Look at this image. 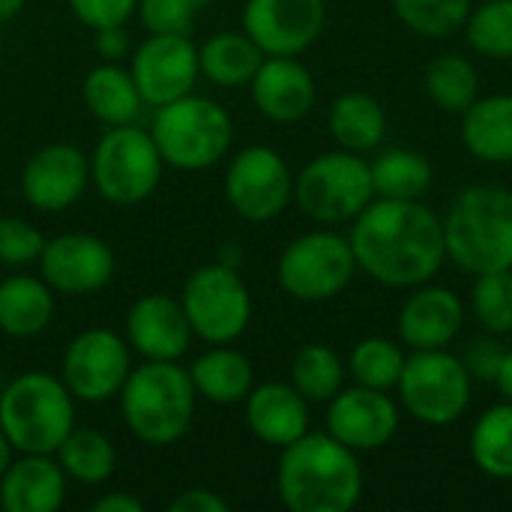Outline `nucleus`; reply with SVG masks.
<instances>
[{
  "label": "nucleus",
  "mask_w": 512,
  "mask_h": 512,
  "mask_svg": "<svg viewBox=\"0 0 512 512\" xmlns=\"http://www.w3.org/2000/svg\"><path fill=\"white\" fill-rule=\"evenodd\" d=\"M348 243L357 270L384 288H417L432 282L447 261L444 219L420 201L372 198L351 222Z\"/></svg>",
  "instance_id": "nucleus-1"
},
{
  "label": "nucleus",
  "mask_w": 512,
  "mask_h": 512,
  "mask_svg": "<svg viewBox=\"0 0 512 512\" xmlns=\"http://www.w3.org/2000/svg\"><path fill=\"white\" fill-rule=\"evenodd\" d=\"M276 492L291 512H351L363 498V465L330 432H306L279 450Z\"/></svg>",
  "instance_id": "nucleus-2"
},
{
  "label": "nucleus",
  "mask_w": 512,
  "mask_h": 512,
  "mask_svg": "<svg viewBox=\"0 0 512 512\" xmlns=\"http://www.w3.org/2000/svg\"><path fill=\"white\" fill-rule=\"evenodd\" d=\"M126 429L147 447H171L195 420L198 393L180 360H141L117 393Z\"/></svg>",
  "instance_id": "nucleus-3"
},
{
  "label": "nucleus",
  "mask_w": 512,
  "mask_h": 512,
  "mask_svg": "<svg viewBox=\"0 0 512 512\" xmlns=\"http://www.w3.org/2000/svg\"><path fill=\"white\" fill-rule=\"evenodd\" d=\"M447 258L471 273L512 270V189L471 183L456 192L444 216Z\"/></svg>",
  "instance_id": "nucleus-4"
},
{
  "label": "nucleus",
  "mask_w": 512,
  "mask_h": 512,
  "mask_svg": "<svg viewBox=\"0 0 512 512\" xmlns=\"http://www.w3.org/2000/svg\"><path fill=\"white\" fill-rule=\"evenodd\" d=\"M0 429L15 453H57L75 429V396L60 375L21 372L0 393Z\"/></svg>",
  "instance_id": "nucleus-5"
},
{
  "label": "nucleus",
  "mask_w": 512,
  "mask_h": 512,
  "mask_svg": "<svg viewBox=\"0 0 512 512\" xmlns=\"http://www.w3.org/2000/svg\"><path fill=\"white\" fill-rule=\"evenodd\" d=\"M150 135L168 168L207 171L231 153L234 120L216 99L192 90L153 108Z\"/></svg>",
  "instance_id": "nucleus-6"
},
{
  "label": "nucleus",
  "mask_w": 512,
  "mask_h": 512,
  "mask_svg": "<svg viewBox=\"0 0 512 512\" xmlns=\"http://www.w3.org/2000/svg\"><path fill=\"white\" fill-rule=\"evenodd\" d=\"M165 159L141 123L108 126L90 150V183L111 207H138L162 183Z\"/></svg>",
  "instance_id": "nucleus-7"
},
{
  "label": "nucleus",
  "mask_w": 512,
  "mask_h": 512,
  "mask_svg": "<svg viewBox=\"0 0 512 512\" xmlns=\"http://www.w3.org/2000/svg\"><path fill=\"white\" fill-rule=\"evenodd\" d=\"M372 198L369 159L342 147L309 159L300 174H294V204L327 228L354 222Z\"/></svg>",
  "instance_id": "nucleus-8"
},
{
  "label": "nucleus",
  "mask_w": 512,
  "mask_h": 512,
  "mask_svg": "<svg viewBox=\"0 0 512 512\" xmlns=\"http://www.w3.org/2000/svg\"><path fill=\"white\" fill-rule=\"evenodd\" d=\"M399 408L432 429L459 423L468 414L474 378L468 375L459 354L450 348L411 351L396 384Z\"/></svg>",
  "instance_id": "nucleus-9"
},
{
  "label": "nucleus",
  "mask_w": 512,
  "mask_h": 512,
  "mask_svg": "<svg viewBox=\"0 0 512 512\" xmlns=\"http://www.w3.org/2000/svg\"><path fill=\"white\" fill-rule=\"evenodd\" d=\"M357 273L348 237L327 225L294 237L276 261L279 288L300 303H327L339 297Z\"/></svg>",
  "instance_id": "nucleus-10"
},
{
  "label": "nucleus",
  "mask_w": 512,
  "mask_h": 512,
  "mask_svg": "<svg viewBox=\"0 0 512 512\" xmlns=\"http://www.w3.org/2000/svg\"><path fill=\"white\" fill-rule=\"evenodd\" d=\"M180 306L195 339L204 345H234L252 324V291L240 270L210 261L189 273Z\"/></svg>",
  "instance_id": "nucleus-11"
},
{
  "label": "nucleus",
  "mask_w": 512,
  "mask_h": 512,
  "mask_svg": "<svg viewBox=\"0 0 512 512\" xmlns=\"http://www.w3.org/2000/svg\"><path fill=\"white\" fill-rule=\"evenodd\" d=\"M225 201L252 225L273 222L294 201V171L270 144H249L237 150L225 168Z\"/></svg>",
  "instance_id": "nucleus-12"
},
{
  "label": "nucleus",
  "mask_w": 512,
  "mask_h": 512,
  "mask_svg": "<svg viewBox=\"0 0 512 512\" xmlns=\"http://www.w3.org/2000/svg\"><path fill=\"white\" fill-rule=\"evenodd\" d=\"M132 372V348L111 327H87L69 339L60 357V381L75 402L102 405L117 399Z\"/></svg>",
  "instance_id": "nucleus-13"
},
{
  "label": "nucleus",
  "mask_w": 512,
  "mask_h": 512,
  "mask_svg": "<svg viewBox=\"0 0 512 512\" xmlns=\"http://www.w3.org/2000/svg\"><path fill=\"white\" fill-rule=\"evenodd\" d=\"M129 72L147 108L168 105L195 90L201 78L198 45L180 33H147L129 54Z\"/></svg>",
  "instance_id": "nucleus-14"
},
{
  "label": "nucleus",
  "mask_w": 512,
  "mask_h": 512,
  "mask_svg": "<svg viewBox=\"0 0 512 512\" xmlns=\"http://www.w3.org/2000/svg\"><path fill=\"white\" fill-rule=\"evenodd\" d=\"M36 267L54 294L90 297L111 285L117 273V255L96 234L66 231L45 240Z\"/></svg>",
  "instance_id": "nucleus-15"
},
{
  "label": "nucleus",
  "mask_w": 512,
  "mask_h": 512,
  "mask_svg": "<svg viewBox=\"0 0 512 512\" xmlns=\"http://www.w3.org/2000/svg\"><path fill=\"white\" fill-rule=\"evenodd\" d=\"M327 24V0H246L243 30L267 57H300Z\"/></svg>",
  "instance_id": "nucleus-16"
},
{
  "label": "nucleus",
  "mask_w": 512,
  "mask_h": 512,
  "mask_svg": "<svg viewBox=\"0 0 512 512\" xmlns=\"http://www.w3.org/2000/svg\"><path fill=\"white\" fill-rule=\"evenodd\" d=\"M402 426V408L387 390H372L363 384L342 387L327 402V432L360 453L384 450Z\"/></svg>",
  "instance_id": "nucleus-17"
},
{
  "label": "nucleus",
  "mask_w": 512,
  "mask_h": 512,
  "mask_svg": "<svg viewBox=\"0 0 512 512\" xmlns=\"http://www.w3.org/2000/svg\"><path fill=\"white\" fill-rule=\"evenodd\" d=\"M87 186L90 153H84L78 144H45L21 168V195L39 213H63L75 207Z\"/></svg>",
  "instance_id": "nucleus-18"
},
{
  "label": "nucleus",
  "mask_w": 512,
  "mask_h": 512,
  "mask_svg": "<svg viewBox=\"0 0 512 512\" xmlns=\"http://www.w3.org/2000/svg\"><path fill=\"white\" fill-rule=\"evenodd\" d=\"M123 336L141 360H183L195 339L180 297L159 291L144 294L129 306Z\"/></svg>",
  "instance_id": "nucleus-19"
},
{
  "label": "nucleus",
  "mask_w": 512,
  "mask_h": 512,
  "mask_svg": "<svg viewBox=\"0 0 512 512\" xmlns=\"http://www.w3.org/2000/svg\"><path fill=\"white\" fill-rule=\"evenodd\" d=\"M465 327V303L453 288L417 285L399 309V342L408 351L450 348Z\"/></svg>",
  "instance_id": "nucleus-20"
},
{
  "label": "nucleus",
  "mask_w": 512,
  "mask_h": 512,
  "mask_svg": "<svg viewBox=\"0 0 512 512\" xmlns=\"http://www.w3.org/2000/svg\"><path fill=\"white\" fill-rule=\"evenodd\" d=\"M249 93L258 114L273 123L303 120L318 99L315 78L297 57H264L249 81Z\"/></svg>",
  "instance_id": "nucleus-21"
},
{
  "label": "nucleus",
  "mask_w": 512,
  "mask_h": 512,
  "mask_svg": "<svg viewBox=\"0 0 512 512\" xmlns=\"http://www.w3.org/2000/svg\"><path fill=\"white\" fill-rule=\"evenodd\" d=\"M69 477L54 453H15L0 474V507L6 512H57L66 504Z\"/></svg>",
  "instance_id": "nucleus-22"
},
{
  "label": "nucleus",
  "mask_w": 512,
  "mask_h": 512,
  "mask_svg": "<svg viewBox=\"0 0 512 512\" xmlns=\"http://www.w3.org/2000/svg\"><path fill=\"white\" fill-rule=\"evenodd\" d=\"M243 417L249 432L273 450H282L309 432V402L291 381L255 384L243 399Z\"/></svg>",
  "instance_id": "nucleus-23"
},
{
  "label": "nucleus",
  "mask_w": 512,
  "mask_h": 512,
  "mask_svg": "<svg viewBox=\"0 0 512 512\" xmlns=\"http://www.w3.org/2000/svg\"><path fill=\"white\" fill-rule=\"evenodd\" d=\"M57 312V294L42 276L12 273L0 279V333L9 339L42 336Z\"/></svg>",
  "instance_id": "nucleus-24"
},
{
  "label": "nucleus",
  "mask_w": 512,
  "mask_h": 512,
  "mask_svg": "<svg viewBox=\"0 0 512 512\" xmlns=\"http://www.w3.org/2000/svg\"><path fill=\"white\" fill-rule=\"evenodd\" d=\"M81 99L93 120L108 126H129L138 123L144 114V99L138 93V84L123 63L102 60L96 63L84 81H81Z\"/></svg>",
  "instance_id": "nucleus-25"
},
{
  "label": "nucleus",
  "mask_w": 512,
  "mask_h": 512,
  "mask_svg": "<svg viewBox=\"0 0 512 512\" xmlns=\"http://www.w3.org/2000/svg\"><path fill=\"white\" fill-rule=\"evenodd\" d=\"M189 378L198 399L210 405H240L255 387V366L234 345H207V351L192 360Z\"/></svg>",
  "instance_id": "nucleus-26"
},
{
  "label": "nucleus",
  "mask_w": 512,
  "mask_h": 512,
  "mask_svg": "<svg viewBox=\"0 0 512 512\" xmlns=\"http://www.w3.org/2000/svg\"><path fill=\"white\" fill-rule=\"evenodd\" d=\"M462 144L486 165L512 162V93L477 96L462 114Z\"/></svg>",
  "instance_id": "nucleus-27"
},
{
  "label": "nucleus",
  "mask_w": 512,
  "mask_h": 512,
  "mask_svg": "<svg viewBox=\"0 0 512 512\" xmlns=\"http://www.w3.org/2000/svg\"><path fill=\"white\" fill-rule=\"evenodd\" d=\"M264 57L267 54L252 42V36L246 30H222V33L207 36L198 45L201 78H207L210 84H216L222 90L249 87V81L258 72Z\"/></svg>",
  "instance_id": "nucleus-28"
},
{
  "label": "nucleus",
  "mask_w": 512,
  "mask_h": 512,
  "mask_svg": "<svg viewBox=\"0 0 512 512\" xmlns=\"http://www.w3.org/2000/svg\"><path fill=\"white\" fill-rule=\"evenodd\" d=\"M327 129L342 150L366 156L384 144L387 111L375 96L351 90V93H342L333 99V105L327 111Z\"/></svg>",
  "instance_id": "nucleus-29"
},
{
  "label": "nucleus",
  "mask_w": 512,
  "mask_h": 512,
  "mask_svg": "<svg viewBox=\"0 0 512 512\" xmlns=\"http://www.w3.org/2000/svg\"><path fill=\"white\" fill-rule=\"evenodd\" d=\"M372 189L375 198L420 201L432 189L435 171L432 162L411 147H387L372 162Z\"/></svg>",
  "instance_id": "nucleus-30"
},
{
  "label": "nucleus",
  "mask_w": 512,
  "mask_h": 512,
  "mask_svg": "<svg viewBox=\"0 0 512 512\" xmlns=\"http://www.w3.org/2000/svg\"><path fill=\"white\" fill-rule=\"evenodd\" d=\"M57 462L72 483L102 486L117 471V447L99 429H72L66 441L57 447Z\"/></svg>",
  "instance_id": "nucleus-31"
},
{
  "label": "nucleus",
  "mask_w": 512,
  "mask_h": 512,
  "mask_svg": "<svg viewBox=\"0 0 512 512\" xmlns=\"http://www.w3.org/2000/svg\"><path fill=\"white\" fill-rule=\"evenodd\" d=\"M471 459L492 480H512V402L489 405L471 429Z\"/></svg>",
  "instance_id": "nucleus-32"
},
{
  "label": "nucleus",
  "mask_w": 512,
  "mask_h": 512,
  "mask_svg": "<svg viewBox=\"0 0 512 512\" xmlns=\"http://www.w3.org/2000/svg\"><path fill=\"white\" fill-rule=\"evenodd\" d=\"M426 96L444 114H465L474 99L480 96V75L477 66L462 54H441L426 66L423 75Z\"/></svg>",
  "instance_id": "nucleus-33"
},
{
  "label": "nucleus",
  "mask_w": 512,
  "mask_h": 512,
  "mask_svg": "<svg viewBox=\"0 0 512 512\" xmlns=\"http://www.w3.org/2000/svg\"><path fill=\"white\" fill-rule=\"evenodd\" d=\"M345 378H348L345 360L330 345L312 342L294 354L288 381L309 405H327L345 387Z\"/></svg>",
  "instance_id": "nucleus-34"
},
{
  "label": "nucleus",
  "mask_w": 512,
  "mask_h": 512,
  "mask_svg": "<svg viewBox=\"0 0 512 512\" xmlns=\"http://www.w3.org/2000/svg\"><path fill=\"white\" fill-rule=\"evenodd\" d=\"M405 360H408V354H405L402 342L387 339V336H369L354 345L345 366H348V375L354 378V384L390 393L399 384Z\"/></svg>",
  "instance_id": "nucleus-35"
},
{
  "label": "nucleus",
  "mask_w": 512,
  "mask_h": 512,
  "mask_svg": "<svg viewBox=\"0 0 512 512\" xmlns=\"http://www.w3.org/2000/svg\"><path fill=\"white\" fill-rule=\"evenodd\" d=\"M468 45L492 60H512V0H483L465 21Z\"/></svg>",
  "instance_id": "nucleus-36"
},
{
  "label": "nucleus",
  "mask_w": 512,
  "mask_h": 512,
  "mask_svg": "<svg viewBox=\"0 0 512 512\" xmlns=\"http://www.w3.org/2000/svg\"><path fill=\"white\" fill-rule=\"evenodd\" d=\"M396 18L426 36V39H444L453 36L465 27L468 12H471V0H390Z\"/></svg>",
  "instance_id": "nucleus-37"
},
{
  "label": "nucleus",
  "mask_w": 512,
  "mask_h": 512,
  "mask_svg": "<svg viewBox=\"0 0 512 512\" xmlns=\"http://www.w3.org/2000/svg\"><path fill=\"white\" fill-rule=\"evenodd\" d=\"M471 312L483 333H512V270H492L474 276Z\"/></svg>",
  "instance_id": "nucleus-38"
},
{
  "label": "nucleus",
  "mask_w": 512,
  "mask_h": 512,
  "mask_svg": "<svg viewBox=\"0 0 512 512\" xmlns=\"http://www.w3.org/2000/svg\"><path fill=\"white\" fill-rule=\"evenodd\" d=\"M201 0H138L135 15L144 33H180L192 36L201 15Z\"/></svg>",
  "instance_id": "nucleus-39"
},
{
  "label": "nucleus",
  "mask_w": 512,
  "mask_h": 512,
  "mask_svg": "<svg viewBox=\"0 0 512 512\" xmlns=\"http://www.w3.org/2000/svg\"><path fill=\"white\" fill-rule=\"evenodd\" d=\"M45 246V234L21 219V216H0V264L3 267H30L39 261Z\"/></svg>",
  "instance_id": "nucleus-40"
},
{
  "label": "nucleus",
  "mask_w": 512,
  "mask_h": 512,
  "mask_svg": "<svg viewBox=\"0 0 512 512\" xmlns=\"http://www.w3.org/2000/svg\"><path fill=\"white\" fill-rule=\"evenodd\" d=\"M501 336H492V333H483V336H474L465 351L459 354L468 375L474 381H483V384H495L498 372H501V363H504V354L507 348L498 342Z\"/></svg>",
  "instance_id": "nucleus-41"
},
{
  "label": "nucleus",
  "mask_w": 512,
  "mask_h": 512,
  "mask_svg": "<svg viewBox=\"0 0 512 512\" xmlns=\"http://www.w3.org/2000/svg\"><path fill=\"white\" fill-rule=\"evenodd\" d=\"M72 15L87 30H102L114 24H126L135 15L138 0H66Z\"/></svg>",
  "instance_id": "nucleus-42"
},
{
  "label": "nucleus",
  "mask_w": 512,
  "mask_h": 512,
  "mask_svg": "<svg viewBox=\"0 0 512 512\" xmlns=\"http://www.w3.org/2000/svg\"><path fill=\"white\" fill-rule=\"evenodd\" d=\"M171 512H228V501L222 495H216L213 489L195 486V489H183L171 498L168 504Z\"/></svg>",
  "instance_id": "nucleus-43"
},
{
  "label": "nucleus",
  "mask_w": 512,
  "mask_h": 512,
  "mask_svg": "<svg viewBox=\"0 0 512 512\" xmlns=\"http://www.w3.org/2000/svg\"><path fill=\"white\" fill-rule=\"evenodd\" d=\"M93 48L102 60H111V63H123V57L132 54V39L126 33V24H114V27H102V30H93Z\"/></svg>",
  "instance_id": "nucleus-44"
},
{
  "label": "nucleus",
  "mask_w": 512,
  "mask_h": 512,
  "mask_svg": "<svg viewBox=\"0 0 512 512\" xmlns=\"http://www.w3.org/2000/svg\"><path fill=\"white\" fill-rule=\"evenodd\" d=\"M144 504L135 498V495H126V492H108L102 498H96L90 504V512H141Z\"/></svg>",
  "instance_id": "nucleus-45"
},
{
  "label": "nucleus",
  "mask_w": 512,
  "mask_h": 512,
  "mask_svg": "<svg viewBox=\"0 0 512 512\" xmlns=\"http://www.w3.org/2000/svg\"><path fill=\"white\" fill-rule=\"evenodd\" d=\"M495 387H498L501 399L512 402V348H507V354H504V363H501V372L495 378Z\"/></svg>",
  "instance_id": "nucleus-46"
},
{
  "label": "nucleus",
  "mask_w": 512,
  "mask_h": 512,
  "mask_svg": "<svg viewBox=\"0 0 512 512\" xmlns=\"http://www.w3.org/2000/svg\"><path fill=\"white\" fill-rule=\"evenodd\" d=\"M216 261H219V264H225V267L240 270V267H243V261H246V252H243V246H240V243H225V246L219 249Z\"/></svg>",
  "instance_id": "nucleus-47"
},
{
  "label": "nucleus",
  "mask_w": 512,
  "mask_h": 512,
  "mask_svg": "<svg viewBox=\"0 0 512 512\" xmlns=\"http://www.w3.org/2000/svg\"><path fill=\"white\" fill-rule=\"evenodd\" d=\"M24 3H27V0H0V24H6V21H12L15 15H21Z\"/></svg>",
  "instance_id": "nucleus-48"
},
{
  "label": "nucleus",
  "mask_w": 512,
  "mask_h": 512,
  "mask_svg": "<svg viewBox=\"0 0 512 512\" xmlns=\"http://www.w3.org/2000/svg\"><path fill=\"white\" fill-rule=\"evenodd\" d=\"M12 456H15V450H12L9 438L3 435V429H0V474L6 471V465L12 462Z\"/></svg>",
  "instance_id": "nucleus-49"
},
{
  "label": "nucleus",
  "mask_w": 512,
  "mask_h": 512,
  "mask_svg": "<svg viewBox=\"0 0 512 512\" xmlns=\"http://www.w3.org/2000/svg\"><path fill=\"white\" fill-rule=\"evenodd\" d=\"M3 387H6V378H3V372H0V393H3Z\"/></svg>",
  "instance_id": "nucleus-50"
},
{
  "label": "nucleus",
  "mask_w": 512,
  "mask_h": 512,
  "mask_svg": "<svg viewBox=\"0 0 512 512\" xmlns=\"http://www.w3.org/2000/svg\"><path fill=\"white\" fill-rule=\"evenodd\" d=\"M0 87H3V75H0Z\"/></svg>",
  "instance_id": "nucleus-51"
}]
</instances>
